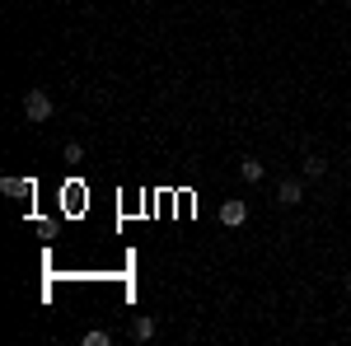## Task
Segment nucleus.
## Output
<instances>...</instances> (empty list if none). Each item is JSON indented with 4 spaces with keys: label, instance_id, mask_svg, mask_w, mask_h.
Wrapping results in <instances>:
<instances>
[{
    "label": "nucleus",
    "instance_id": "obj_1",
    "mask_svg": "<svg viewBox=\"0 0 351 346\" xmlns=\"http://www.w3.org/2000/svg\"><path fill=\"white\" fill-rule=\"evenodd\" d=\"M24 117H28V122H47V117H52V99H47V89H28V94H24Z\"/></svg>",
    "mask_w": 351,
    "mask_h": 346
},
{
    "label": "nucleus",
    "instance_id": "obj_2",
    "mask_svg": "<svg viewBox=\"0 0 351 346\" xmlns=\"http://www.w3.org/2000/svg\"><path fill=\"white\" fill-rule=\"evenodd\" d=\"M276 201H281V206H300V201H304V183H300V178H281V183H276Z\"/></svg>",
    "mask_w": 351,
    "mask_h": 346
},
{
    "label": "nucleus",
    "instance_id": "obj_3",
    "mask_svg": "<svg viewBox=\"0 0 351 346\" xmlns=\"http://www.w3.org/2000/svg\"><path fill=\"white\" fill-rule=\"evenodd\" d=\"M0 192H5V197H33L38 183H33V178H0Z\"/></svg>",
    "mask_w": 351,
    "mask_h": 346
},
{
    "label": "nucleus",
    "instance_id": "obj_4",
    "mask_svg": "<svg viewBox=\"0 0 351 346\" xmlns=\"http://www.w3.org/2000/svg\"><path fill=\"white\" fill-rule=\"evenodd\" d=\"M243 220H248V206H243V201H225V206H220V225L234 230V225H243Z\"/></svg>",
    "mask_w": 351,
    "mask_h": 346
},
{
    "label": "nucleus",
    "instance_id": "obj_5",
    "mask_svg": "<svg viewBox=\"0 0 351 346\" xmlns=\"http://www.w3.org/2000/svg\"><path fill=\"white\" fill-rule=\"evenodd\" d=\"M155 332H160V328H155V319H145V314L132 323V337H136V342H155Z\"/></svg>",
    "mask_w": 351,
    "mask_h": 346
},
{
    "label": "nucleus",
    "instance_id": "obj_6",
    "mask_svg": "<svg viewBox=\"0 0 351 346\" xmlns=\"http://www.w3.org/2000/svg\"><path fill=\"white\" fill-rule=\"evenodd\" d=\"M239 178H243V183H258V178H263V164H258L253 155H248V160L239 164Z\"/></svg>",
    "mask_w": 351,
    "mask_h": 346
},
{
    "label": "nucleus",
    "instance_id": "obj_7",
    "mask_svg": "<svg viewBox=\"0 0 351 346\" xmlns=\"http://www.w3.org/2000/svg\"><path fill=\"white\" fill-rule=\"evenodd\" d=\"M324 173H328V160H319V155L304 160V178H324Z\"/></svg>",
    "mask_w": 351,
    "mask_h": 346
},
{
    "label": "nucleus",
    "instance_id": "obj_8",
    "mask_svg": "<svg viewBox=\"0 0 351 346\" xmlns=\"http://www.w3.org/2000/svg\"><path fill=\"white\" fill-rule=\"evenodd\" d=\"M112 337L108 332H104V328H94V332H84V346H108Z\"/></svg>",
    "mask_w": 351,
    "mask_h": 346
},
{
    "label": "nucleus",
    "instance_id": "obj_9",
    "mask_svg": "<svg viewBox=\"0 0 351 346\" xmlns=\"http://www.w3.org/2000/svg\"><path fill=\"white\" fill-rule=\"evenodd\" d=\"M80 160H84V150L75 145V140H71V145H66V164H80Z\"/></svg>",
    "mask_w": 351,
    "mask_h": 346
},
{
    "label": "nucleus",
    "instance_id": "obj_10",
    "mask_svg": "<svg viewBox=\"0 0 351 346\" xmlns=\"http://www.w3.org/2000/svg\"><path fill=\"white\" fill-rule=\"evenodd\" d=\"M347 291H351V271H347Z\"/></svg>",
    "mask_w": 351,
    "mask_h": 346
}]
</instances>
